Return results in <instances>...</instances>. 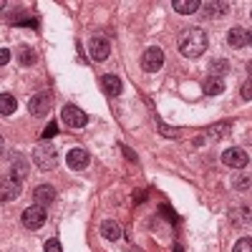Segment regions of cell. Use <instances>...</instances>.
<instances>
[{"instance_id":"obj_26","label":"cell","mask_w":252,"mask_h":252,"mask_svg":"<svg viewBox=\"0 0 252 252\" xmlns=\"http://www.w3.org/2000/svg\"><path fill=\"white\" fill-rule=\"evenodd\" d=\"M3 149H5V139H3V136H0V152H3Z\"/></svg>"},{"instance_id":"obj_7","label":"cell","mask_w":252,"mask_h":252,"mask_svg":"<svg viewBox=\"0 0 252 252\" xmlns=\"http://www.w3.org/2000/svg\"><path fill=\"white\" fill-rule=\"evenodd\" d=\"M61 119L66 121L68 126H73V129H81V126H86V124H89V116L83 114L78 106H73V103H68V106H63V109H61Z\"/></svg>"},{"instance_id":"obj_18","label":"cell","mask_w":252,"mask_h":252,"mask_svg":"<svg viewBox=\"0 0 252 252\" xmlns=\"http://www.w3.org/2000/svg\"><path fill=\"white\" fill-rule=\"evenodd\" d=\"M18 61H20V66H33V63L38 61V56H35V51L31 46H23L18 51Z\"/></svg>"},{"instance_id":"obj_10","label":"cell","mask_w":252,"mask_h":252,"mask_svg":"<svg viewBox=\"0 0 252 252\" xmlns=\"http://www.w3.org/2000/svg\"><path fill=\"white\" fill-rule=\"evenodd\" d=\"M66 164L71 166V169H86L89 166V152L86 149H81V146H76V149H71L68 152V157H66Z\"/></svg>"},{"instance_id":"obj_11","label":"cell","mask_w":252,"mask_h":252,"mask_svg":"<svg viewBox=\"0 0 252 252\" xmlns=\"http://www.w3.org/2000/svg\"><path fill=\"white\" fill-rule=\"evenodd\" d=\"M33 199H35V204L46 207V204H51V202L56 199V189H53L51 184H38L35 192H33Z\"/></svg>"},{"instance_id":"obj_15","label":"cell","mask_w":252,"mask_h":252,"mask_svg":"<svg viewBox=\"0 0 252 252\" xmlns=\"http://www.w3.org/2000/svg\"><path fill=\"white\" fill-rule=\"evenodd\" d=\"M222 91H224V81H222V78L209 76V78L204 81V94H207V96H217V94H222Z\"/></svg>"},{"instance_id":"obj_14","label":"cell","mask_w":252,"mask_h":252,"mask_svg":"<svg viewBox=\"0 0 252 252\" xmlns=\"http://www.w3.org/2000/svg\"><path fill=\"white\" fill-rule=\"evenodd\" d=\"M172 8L177 13H182V15H192V13L199 10V3H197V0H174Z\"/></svg>"},{"instance_id":"obj_24","label":"cell","mask_w":252,"mask_h":252,"mask_svg":"<svg viewBox=\"0 0 252 252\" xmlns=\"http://www.w3.org/2000/svg\"><path fill=\"white\" fill-rule=\"evenodd\" d=\"M8 61H10V51L8 48H0V66H5Z\"/></svg>"},{"instance_id":"obj_20","label":"cell","mask_w":252,"mask_h":252,"mask_svg":"<svg viewBox=\"0 0 252 252\" xmlns=\"http://www.w3.org/2000/svg\"><path fill=\"white\" fill-rule=\"evenodd\" d=\"M250 250H252V240H250V237H242V240L235 245L232 252H250Z\"/></svg>"},{"instance_id":"obj_25","label":"cell","mask_w":252,"mask_h":252,"mask_svg":"<svg viewBox=\"0 0 252 252\" xmlns=\"http://www.w3.org/2000/svg\"><path fill=\"white\" fill-rule=\"evenodd\" d=\"M242 96H245V101H250V81L245 83V91H242Z\"/></svg>"},{"instance_id":"obj_21","label":"cell","mask_w":252,"mask_h":252,"mask_svg":"<svg viewBox=\"0 0 252 252\" xmlns=\"http://www.w3.org/2000/svg\"><path fill=\"white\" fill-rule=\"evenodd\" d=\"M56 134H58V124H56V121H51V124L46 126V131H43V139H53Z\"/></svg>"},{"instance_id":"obj_3","label":"cell","mask_w":252,"mask_h":252,"mask_svg":"<svg viewBox=\"0 0 252 252\" xmlns=\"http://www.w3.org/2000/svg\"><path fill=\"white\" fill-rule=\"evenodd\" d=\"M161 66H164V51L159 46L146 48L144 56H141V68L146 73H157V71H161Z\"/></svg>"},{"instance_id":"obj_23","label":"cell","mask_w":252,"mask_h":252,"mask_svg":"<svg viewBox=\"0 0 252 252\" xmlns=\"http://www.w3.org/2000/svg\"><path fill=\"white\" fill-rule=\"evenodd\" d=\"M46 252H63V247H61L58 240H48L46 242Z\"/></svg>"},{"instance_id":"obj_1","label":"cell","mask_w":252,"mask_h":252,"mask_svg":"<svg viewBox=\"0 0 252 252\" xmlns=\"http://www.w3.org/2000/svg\"><path fill=\"white\" fill-rule=\"evenodd\" d=\"M207 51V33L202 28H187L179 35V53L187 58H199Z\"/></svg>"},{"instance_id":"obj_9","label":"cell","mask_w":252,"mask_h":252,"mask_svg":"<svg viewBox=\"0 0 252 252\" xmlns=\"http://www.w3.org/2000/svg\"><path fill=\"white\" fill-rule=\"evenodd\" d=\"M28 109H31L33 116H46L51 111V96L48 94H35L28 103Z\"/></svg>"},{"instance_id":"obj_6","label":"cell","mask_w":252,"mask_h":252,"mask_svg":"<svg viewBox=\"0 0 252 252\" xmlns=\"http://www.w3.org/2000/svg\"><path fill=\"white\" fill-rule=\"evenodd\" d=\"M109 53H111V43H109V38H103V35H94L91 40H89V56L94 58V61H106L109 58Z\"/></svg>"},{"instance_id":"obj_2","label":"cell","mask_w":252,"mask_h":252,"mask_svg":"<svg viewBox=\"0 0 252 252\" xmlns=\"http://www.w3.org/2000/svg\"><path fill=\"white\" fill-rule=\"evenodd\" d=\"M33 161L35 166H40V169H53V166L58 164V152L53 144H40L38 149H33Z\"/></svg>"},{"instance_id":"obj_8","label":"cell","mask_w":252,"mask_h":252,"mask_svg":"<svg viewBox=\"0 0 252 252\" xmlns=\"http://www.w3.org/2000/svg\"><path fill=\"white\" fill-rule=\"evenodd\" d=\"M18 197H20V179H15V177H3L0 179V199L13 202Z\"/></svg>"},{"instance_id":"obj_27","label":"cell","mask_w":252,"mask_h":252,"mask_svg":"<svg viewBox=\"0 0 252 252\" xmlns=\"http://www.w3.org/2000/svg\"><path fill=\"white\" fill-rule=\"evenodd\" d=\"M5 8V0H0V10H3Z\"/></svg>"},{"instance_id":"obj_16","label":"cell","mask_w":252,"mask_h":252,"mask_svg":"<svg viewBox=\"0 0 252 252\" xmlns=\"http://www.w3.org/2000/svg\"><path fill=\"white\" fill-rule=\"evenodd\" d=\"M101 235L106 240H119L121 237V227L116 222H111V220H103L101 222Z\"/></svg>"},{"instance_id":"obj_17","label":"cell","mask_w":252,"mask_h":252,"mask_svg":"<svg viewBox=\"0 0 252 252\" xmlns=\"http://www.w3.org/2000/svg\"><path fill=\"white\" fill-rule=\"evenodd\" d=\"M15 109H18L15 96H13V94H0V114H3V116H10Z\"/></svg>"},{"instance_id":"obj_19","label":"cell","mask_w":252,"mask_h":252,"mask_svg":"<svg viewBox=\"0 0 252 252\" xmlns=\"http://www.w3.org/2000/svg\"><path fill=\"white\" fill-rule=\"evenodd\" d=\"M202 8H204V15H212V18H217V15H227V10H229L227 3H204Z\"/></svg>"},{"instance_id":"obj_4","label":"cell","mask_w":252,"mask_h":252,"mask_svg":"<svg viewBox=\"0 0 252 252\" xmlns=\"http://www.w3.org/2000/svg\"><path fill=\"white\" fill-rule=\"evenodd\" d=\"M46 220H48V212H46V207H40V204H33L23 212V224L28 229H40L46 224Z\"/></svg>"},{"instance_id":"obj_5","label":"cell","mask_w":252,"mask_h":252,"mask_svg":"<svg viewBox=\"0 0 252 252\" xmlns=\"http://www.w3.org/2000/svg\"><path fill=\"white\" fill-rule=\"evenodd\" d=\"M222 161L232 169H245L247 161H250V154L242 149V146H232V149H224L222 152Z\"/></svg>"},{"instance_id":"obj_13","label":"cell","mask_w":252,"mask_h":252,"mask_svg":"<svg viewBox=\"0 0 252 252\" xmlns=\"http://www.w3.org/2000/svg\"><path fill=\"white\" fill-rule=\"evenodd\" d=\"M101 83H103V91H106L109 96H119V94H121V78H119V76L106 73V76L101 78Z\"/></svg>"},{"instance_id":"obj_12","label":"cell","mask_w":252,"mask_h":252,"mask_svg":"<svg viewBox=\"0 0 252 252\" xmlns=\"http://www.w3.org/2000/svg\"><path fill=\"white\" fill-rule=\"evenodd\" d=\"M250 31L247 28H240L235 26L232 31H229V46H235V48H247L250 46Z\"/></svg>"},{"instance_id":"obj_22","label":"cell","mask_w":252,"mask_h":252,"mask_svg":"<svg viewBox=\"0 0 252 252\" xmlns=\"http://www.w3.org/2000/svg\"><path fill=\"white\" fill-rule=\"evenodd\" d=\"M209 68H212L215 73H224V71L229 68V63H227V61H215V63H212V66H209Z\"/></svg>"}]
</instances>
